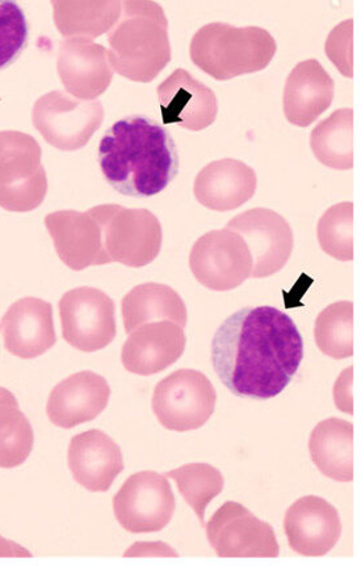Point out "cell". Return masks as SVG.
Wrapping results in <instances>:
<instances>
[{
  "instance_id": "cell-28",
  "label": "cell",
  "mask_w": 361,
  "mask_h": 566,
  "mask_svg": "<svg viewBox=\"0 0 361 566\" xmlns=\"http://www.w3.org/2000/svg\"><path fill=\"white\" fill-rule=\"evenodd\" d=\"M352 366L346 369L340 375L339 380L336 382L335 397L337 407L343 413L353 415L352 411Z\"/></svg>"
},
{
  "instance_id": "cell-17",
  "label": "cell",
  "mask_w": 361,
  "mask_h": 566,
  "mask_svg": "<svg viewBox=\"0 0 361 566\" xmlns=\"http://www.w3.org/2000/svg\"><path fill=\"white\" fill-rule=\"evenodd\" d=\"M256 185L258 180L252 167L241 160L221 159L198 174L193 192L201 206L227 212L253 199Z\"/></svg>"
},
{
  "instance_id": "cell-5",
  "label": "cell",
  "mask_w": 361,
  "mask_h": 566,
  "mask_svg": "<svg viewBox=\"0 0 361 566\" xmlns=\"http://www.w3.org/2000/svg\"><path fill=\"white\" fill-rule=\"evenodd\" d=\"M46 192L39 145L25 136H0V207L31 212L43 205Z\"/></svg>"
},
{
  "instance_id": "cell-21",
  "label": "cell",
  "mask_w": 361,
  "mask_h": 566,
  "mask_svg": "<svg viewBox=\"0 0 361 566\" xmlns=\"http://www.w3.org/2000/svg\"><path fill=\"white\" fill-rule=\"evenodd\" d=\"M332 81L317 62L298 66L286 91V112L290 123L307 127L330 106Z\"/></svg>"
},
{
  "instance_id": "cell-24",
  "label": "cell",
  "mask_w": 361,
  "mask_h": 566,
  "mask_svg": "<svg viewBox=\"0 0 361 566\" xmlns=\"http://www.w3.org/2000/svg\"><path fill=\"white\" fill-rule=\"evenodd\" d=\"M351 112H339L319 125L311 136V148L319 163L336 170L353 166Z\"/></svg>"
},
{
  "instance_id": "cell-12",
  "label": "cell",
  "mask_w": 361,
  "mask_h": 566,
  "mask_svg": "<svg viewBox=\"0 0 361 566\" xmlns=\"http://www.w3.org/2000/svg\"><path fill=\"white\" fill-rule=\"evenodd\" d=\"M45 226L60 260L82 271L110 263L104 250L99 222L89 211H59L46 216Z\"/></svg>"
},
{
  "instance_id": "cell-25",
  "label": "cell",
  "mask_w": 361,
  "mask_h": 566,
  "mask_svg": "<svg viewBox=\"0 0 361 566\" xmlns=\"http://www.w3.org/2000/svg\"><path fill=\"white\" fill-rule=\"evenodd\" d=\"M319 349L332 359H347L353 355V304H331L319 314L315 328Z\"/></svg>"
},
{
  "instance_id": "cell-16",
  "label": "cell",
  "mask_w": 361,
  "mask_h": 566,
  "mask_svg": "<svg viewBox=\"0 0 361 566\" xmlns=\"http://www.w3.org/2000/svg\"><path fill=\"white\" fill-rule=\"evenodd\" d=\"M67 463L73 478L88 492H108L124 471L120 447L100 430L75 436L68 446Z\"/></svg>"
},
{
  "instance_id": "cell-19",
  "label": "cell",
  "mask_w": 361,
  "mask_h": 566,
  "mask_svg": "<svg viewBox=\"0 0 361 566\" xmlns=\"http://www.w3.org/2000/svg\"><path fill=\"white\" fill-rule=\"evenodd\" d=\"M311 460L319 472L339 482L353 480V424L331 417L316 426L309 440Z\"/></svg>"
},
{
  "instance_id": "cell-9",
  "label": "cell",
  "mask_w": 361,
  "mask_h": 566,
  "mask_svg": "<svg viewBox=\"0 0 361 566\" xmlns=\"http://www.w3.org/2000/svg\"><path fill=\"white\" fill-rule=\"evenodd\" d=\"M206 536L219 557L275 558L280 554L274 528L238 502L229 501L213 514Z\"/></svg>"
},
{
  "instance_id": "cell-18",
  "label": "cell",
  "mask_w": 361,
  "mask_h": 566,
  "mask_svg": "<svg viewBox=\"0 0 361 566\" xmlns=\"http://www.w3.org/2000/svg\"><path fill=\"white\" fill-rule=\"evenodd\" d=\"M158 95L164 124L177 123L187 129L200 130L210 127L216 118V96L184 70H177L163 82Z\"/></svg>"
},
{
  "instance_id": "cell-15",
  "label": "cell",
  "mask_w": 361,
  "mask_h": 566,
  "mask_svg": "<svg viewBox=\"0 0 361 566\" xmlns=\"http://www.w3.org/2000/svg\"><path fill=\"white\" fill-rule=\"evenodd\" d=\"M7 352L22 359H34L57 344L53 307L44 300H18L0 323Z\"/></svg>"
},
{
  "instance_id": "cell-4",
  "label": "cell",
  "mask_w": 361,
  "mask_h": 566,
  "mask_svg": "<svg viewBox=\"0 0 361 566\" xmlns=\"http://www.w3.org/2000/svg\"><path fill=\"white\" fill-rule=\"evenodd\" d=\"M217 394L204 374L179 369L155 389L151 407L163 428L187 432L203 428L216 409Z\"/></svg>"
},
{
  "instance_id": "cell-6",
  "label": "cell",
  "mask_w": 361,
  "mask_h": 566,
  "mask_svg": "<svg viewBox=\"0 0 361 566\" xmlns=\"http://www.w3.org/2000/svg\"><path fill=\"white\" fill-rule=\"evenodd\" d=\"M253 256L247 243L235 230H212L193 244L190 268L208 290L225 292L237 289L253 274Z\"/></svg>"
},
{
  "instance_id": "cell-7",
  "label": "cell",
  "mask_w": 361,
  "mask_h": 566,
  "mask_svg": "<svg viewBox=\"0 0 361 566\" xmlns=\"http://www.w3.org/2000/svg\"><path fill=\"white\" fill-rule=\"evenodd\" d=\"M176 509L168 478L152 471L131 474L114 499L116 520L131 534L162 531L169 526Z\"/></svg>"
},
{
  "instance_id": "cell-26",
  "label": "cell",
  "mask_w": 361,
  "mask_h": 566,
  "mask_svg": "<svg viewBox=\"0 0 361 566\" xmlns=\"http://www.w3.org/2000/svg\"><path fill=\"white\" fill-rule=\"evenodd\" d=\"M318 241L326 254L340 262L353 260V205L340 202L318 222Z\"/></svg>"
},
{
  "instance_id": "cell-1",
  "label": "cell",
  "mask_w": 361,
  "mask_h": 566,
  "mask_svg": "<svg viewBox=\"0 0 361 566\" xmlns=\"http://www.w3.org/2000/svg\"><path fill=\"white\" fill-rule=\"evenodd\" d=\"M304 359L295 321L273 306L245 307L219 327L213 368L234 396L269 400L289 386Z\"/></svg>"
},
{
  "instance_id": "cell-29",
  "label": "cell",
  "mask_w": 361,
  "mask_h": 566,
  "mask_svg": "<svg viewBox=\"0 0 361 566\" xmlns=\"http://www.w3.org/2000/svg\"><path fill=\"white\" fill-rule=\"evenodd\" d=\"M0 556L3 557H31L30 552L24 549L22 545L4 539L0 536Z\"/></svg>"
},
{
  "instance_id": "cell-13",
  "label": "cell",
  "mask_w": 361,
  "mask_h": 566,
  "mask_svg": "<svg viewBox=\"0 0 361 566\" xmlns=\"http://www.w3.org/2000/svg\"><path fill=\"white\" fill-rule=\"evenodd\" d=\"M109 397V384L103 376L82 370L54 387L46 413L57 428L71 430L99 417L108 407Z\"/></svg>"
},
{
  "instance_id": "cell-14",
  "label": "cell",
  "mask_w": 361,
  "mask_h": 566,
  "mask_svg": "<svg viewBox=\"0 0 361 566\" xmlns=\"http://www.w3.org/2000/svg\"><path fill=\"white\" fill-rule=\"evenodd\" d=\"M187 338L182 326L171 321L145 324L125 342L121 360L130 374L151 376L182 358Z\"/></svg>"
},
{
  "instance_id": "cell-23",
  "label": "cell",
  "mask_w": 361,
  "mask_h": 566,
  "mask_svg": "<svg viewBox=\"0 0 361 566\" xmlns=\"http://www.w3.org/2000/svg\"><path fill=\"white\" fill-rule=\"evenodd\" d=\"M166 478L177 482L180 494L205 526L208 505L224 491L225 480L217 468L205 463L185 464L166 473Z\"/></svg>"
},
{
  "instance_id": "cell-20",
  "label": "cell",
  "mask_w": 361,
  "mask_h": 566,
  "mask_svg": "<svg viewBox=\"0 0 361 566\" xmlns=\"http://www.w3.org/2000/svg\"><path fill=\"white\" fill-rule=\"evenodd\" d=\"M121 311L128 334L156 321H171L184 328L189 319L187 306L178 292L169 285L157 283L137 285L124 297Z\"/></svg>"
},
{
  "instance_id": "cell-11",
  "label": "cell",
  "mask_w": 361,
  "mask_h": 566,
  "mask_svg": "<svg viewBox=\"0 0 361 566\" xmlns=\"http://www.w3.org/2000/svg\"><path fill=\"white\" fill-rule=\"evenodd\" d=\"M284 528L290 548L309 557L328 555L342 535L338 510L317 495L297 500L288 509Z\"/></svg>"
},
{
  "instance_id": "cell-8",
  "label": "cell",
  "mask_w": 361,
  "mask_h": 566,
  "mask_svg": "<svg viewBox=\"0 0 361 566\" xmlns=\"http://www.w3.org/2000/svg\"><path fill=\"white\" fill-rule=\"evenodd\" d=\"M62 335L68 345L83 353H95L116 338L115 303L93 286H79L60 300Z\"/></svg>"
},
{
  "instance_id": "cell-22",
  "label": "cell",
  "mask_w": 361,
  "mask_h": 566,
  "mask_svg": "<svg viewBox=\"0 0 361 566\" xmlns=\"http://www.w3.org/2000/svg\"><path fill=\"white\" fill-rule=\"evenodd\" d=\"M33 442L32 424L20 410L17 397L0 387V468L11 470L25 463Z\"/></svg>"
},
{
  "instance_id": "cell-10",
  "label": "cell",
  "mask_w": 361,
  "mask_h": 566,
  "mask_svg": "<svg viewBox=\"0 0 361 566\" xmlns=\"http://www.w3.org/2000/svg\"><path fill=\"white\" fill-rule=\"evenodd\" d=\"M247 243L253 277H268L286 265L294 251V232L286 219L266 208L249 209L227 222Z\"/></svg>"
},
{
  "instance_id": "cell-2",
  "label": "cell",
  "mask_w": 361,
  "mask_h": 566,
  "mask_svg": "<svg viewBox=\"0 0 361 566\" xmlns=\"http://www.w3.org/2000/svg\"><path fill=\"white\" fill-rule=\"evenodd\" d=\"M99 164L104 179L129 198H151L177 178L179 154L168 129L151 118H121L103 136Z\"/></svg>"
},
{
  "instance_id": "cell-27",
  "label": "cell",
  "mask_w": 361,
  "mask_h": 566,
  "mask_svg": "<svg viewBox=\"0 0 361 566\" xmlns=\"http://www.w3.org/2000/svg\"><path fill=\"white\" fill-rule=\"evenodd\" d=\"M30 25L18 0H0V70L13 64L25 51Z\"/></svg>"
},
{
  "instance_id": "cell-3",
  "label": "cell",
  "mask_w": 361,
  "mask_h": 566,
  "mask_svg": "<svg viewBox=\"0 0 361 566\" xmlns=\"http://www.w3.org/2000/svg\"><path fill=\"white\" fill-rule=\"evenodd\" d=\"M99 222L102 240L110 262L140 269L161 253V222L148 209H127L117 205L88 209Z\"/></svg>"
}]
</instances>
